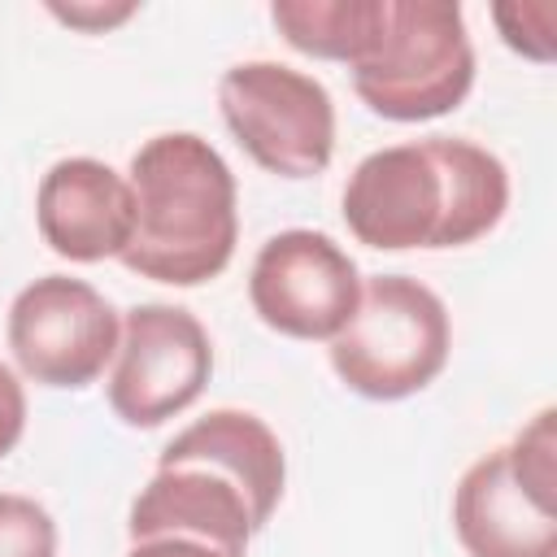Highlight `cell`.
<instances>
[{
	"label": "cell",
	"mask_w": 557,
	"mask_h": 557,
	"mask_svg": "<svg viewBox=\"0 0 557 557\" xmlns=\"http://www.w3.org/2000/svg\"><path fill=\"white\" fill-rule=\"evenodd\" d=\"M283 483L287 457L270 422L248 409H209L161 448L126 531L131 540L183 531L248 553V540L274 518Z\"/></svg>",
	"instance_id": "7a4b0ae2"
},
{
	"label": "cell",
	"mask_w": 557,
	"mask_h": 557,
	"mask_svg": "<svg viewBox=\"0 0 557 557\" xmlns=\"http://www.w3.org/2000/svg\"><path fill=\"white\" fill-rule=\"evenodd\" d=\"M122 318L83 278L44 274L9 305V352L44 387H87L117 352Z\"/></svg>",
	"instance_id": "9c48e42d"
},
{
	"label": "cell",
	"mask_w": 557,
	"mask_h": 557,
	"mask_svg": "<svg viewBox=\"0 0 557 557\" xmlns=\"http://www.w3.org/2000/svg\"><path fill=\"white\" fill-rule=\"evenodd\" d=\"M26 431V392L17 383V374L0 361V457H9L17 448Z\"/></svg>",
	"instance_id": "2e32d148"
},
{
	"label": "cell",
	"mask_w": 557,
	"mask_h": 557,
	"mask_svg": "<svg viewBox=\"0 0 557 557\" xmlns=\"http://www.w3.org/2000/svg\"><path fill=\"white\" fill-rule=\"evenodd\" d=\"M553 4L535 0V4H496L492 22L500 26V39L531 57V61H553Z\"/></svg>",
	"instance_id": "5bb4252c"
},
{
	"label": "cell",
	"mask_w": 557,
	"mask_h": 557,
	"mask_svg": "<svg viewBox=\"0 0 557 557\" xmlns=\"http://www.w3.org/2000/svg\"><path fill=\"white\" fill-rule=\"evenodd\" d=\"M35 222L44 244L65 261L96 265L122 257L135 226L131 183L96 157H65L39 178Z\"/></svg>",
	"instance_id": "8fae6325"
},
{
	"label": "cell",
	"mask_w": 557,
	"mask_h": 557,
	"mask_svg": "<svg viewBox=\"0 0 557 557\" xmlns=\"http://www.w3.org/2000/svg\"><path fill=\"white\" fill-rule=\"evenodd\" d=\"M270 22L296 52L352 65L383 22V0H274Z\"/></svg>",
	"instance_id": "7c38bea8"
},
{
	"label": "cell",
	"mask_w": 557,
	"mask_h": 557,
	"mask_svg": "<svg viewBox=\"0 0 557 557\" xmlns=\"http://www.w3.org/2000/svg\"><path fill=\"white\" fill-rule=\"evenodd\" d=\"M213 374L209 331L191 309L178 305H135L122 313V335L109 370V409L135 426L152 431L200 400Z\"/></svg>",
	"instance_id": "ba28073f"
},
{
	"label": "cell",
	"mask_w": 557,
	"mask_h": 557,
	"mask_svg": "<svg viewBox=\"0 0 557 557\" xmlns=\"http://www.w3.org/2000/svg\"><path fill=\"white\" fill-rule=\"evenodd\" d=\"M135 13V4H52V17H61V22H70V26H78V30H109V26H117V22H126Z\"/></svg>",
	"instance_id": "e0dca14e"
},
{
	"label": "cell",
	"mask_w": 557,
	"mask_h": 557,
	"mask_svg": "<svg viewBox=\"0 0 557 557\" xmlns=\"http://www.w3.org/2000/svg\"><path fill=\"white\" fill-rule=\"evenodd\" d=\"M339 205L366 248H461L505 218L509 170L474 139L431 135L361 157Z\"/></svg>",
	"instance_id": "6da1fadb"
},
{
	"label": "cell",
	"mask_w": 557,
	"mask_h": 557,
	"mask_svg": "<svg viewBox=\"0 0 557 557\" xmlns=\"http://www.w3.org/2000/svg\"><path fill=\"white\" fill-rule=\"evenodd\" d=\"M218 109L239 148L278 178H313L335 157L331 91L283 61H239L218 78Z\"/></svg>",
	"instance_id": "52a82bcc"
},
{
	"label": "cell",
	"mask_w": 557,
	"mask_h": 557,
	"mask_svg": "<svg viewBox=\"0 0 557 557\" xmlns=\"http://www.w3.org/2000/svg\"><path fill=\"white\" fill-rule=\"evenodd\" d=\"M0 557H57V522L35 496L0 492Z\"/></svg>",
	"instance_id": "4fadbf2b"
},
{
	"label": "cell",
	"mask_w": 557,
	"mask_h": 557,
	"mask_svg": "<svg viewBox=\"0 0 557 557\" xmlns=\"http://www.w3.org/2000/svg\"><path fill=\"white\" fill-rule=\"evenodd\" d=\"M453 531L470 557H557V409H540L505 448L483 453L453 492Z\"/></svg>",
	"instance_id": "5b68a950"
},
{
	"label": "cell",
	"mask_w": 557,
	"mask_h": 557,
	"mask_svg": "<svg viewBox=\"0 0 557 557\" xmlns=\"http://www.w3.org/2000/svg\"><path fill=\"white\" fill-rule=\"evenodd\" d=\"M252 313L287 339H335L361 300L357 261L322 231L270 235L248 270Z\"/></svg>",
	"instance_id": "30bf717a"
},
{
	"label": "cell",
	"mask_w": 557,
	"mask_h": 557,
	"mask_svg": "<svg viewBox=\"0 0 557 557\" xmlns=\"http://www.w3.org/2000/svg\"><path fill=\"white\" fill-rule=\"evenodd\" d=\"M126 557H248V553H235V548L213 544V540H200V535L161 531V535L131 540V553Z\"/></svg>",
	"instance_id": "9a60e30c"
},
{
	"label": "cell",
	"mask_w": 557,
	"mask_h": 557,
	"mask_svg": "<svg viewBox=\"0 0 557 557\" xmlns=\"http://www.w3.org/2000/svg\"><path fill=\"white\" fill-rule=\"evenodd\" d=\"M348 70L361 104L387 122L453 113L474 87V48L461 4L383 0V22Z\"/></svg>",
	"instance_id": "277c9868"
},
{
	"label": "cell",
	"mask_w": 557,
	"mask_h": 557,
	"mask_svg": "<svg viewBox=\"0 0 557 557\" xmlns=\"http://www.w3.org/2000/svg\"><path fill=\"white\" fill-rule=\"evenodd\" d=\"M453 326L444 300L409 274L361 283L352 318L331 339V370L366 400H405L448 366Z\"/></svg>",
	"instance_id": "8992f818"
},
{
	"label": "cell",
	"mask_w": 557,
	"mask_h": 557,
	"mask_svg": "<svg viewBox=\"0 0 557 557\" xmlns=\"http://www.w3.org/2000/svg\"><path fill=\"white\" fill-rule=\"evenodd\" d=\"M126 183L135 226L117 261L131 274L170 287H200L231 265L239 239V196L231 165L209 139L191 131L152 135L131 157Z\"/></svg>",
	"instance_id": "3957f363"
}]
</instances>
